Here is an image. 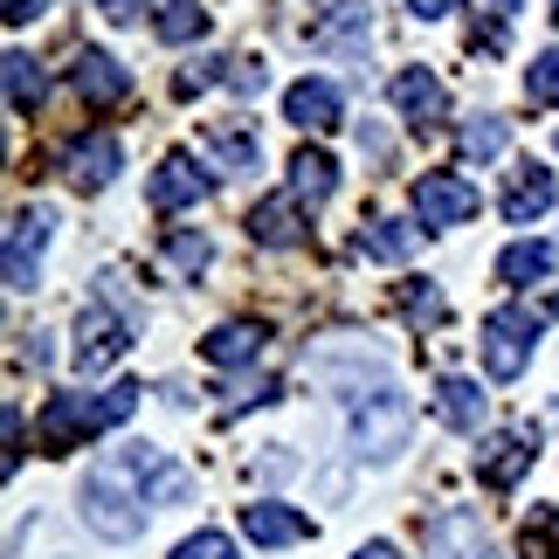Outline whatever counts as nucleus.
<instances>
[{"instance_id":"e433bc0d","label":"nucleus","mask_w":559,"mask_h":559,"mask_svg":"<svg viewBox=\"0 0 559 559\" xmlns=\"http://www.w3.org/2000/svg\"><path fill=\"white\" fill-rule=\"evenodd\" d=\"M41 8H49V0H8V28H28Z\"/></svg>"},{"instance_id":"a211bd4d","label":"nucleus","mask_w":559,"mask_h":559,"mask_svg":"<svg viewBox=\"0 0 559 559\" xmlns=\"http://www.w3.org/2000/svg\"><path fill=\"white\" fill-rule=\"evenodd\" d=\"M249 242L297 249V242H305V201H297V193H270V201H255L249 207Z\"/></svg>"},{"instance_id":"c85d7f7f","label":"nucleus","mask_w":559,"mask_h":559,"mask_svg":"<svg viewBox=\"0 0 559 559\" xmlns=\"http://www.w3.org/2000/svg\"><path fill=\"white\" fill-rule=\"evenodd\" d=\"M166 263H174L180 276H201L214 263V242H207L201 228H166Z\"/></svg>"},{"instance_id":"a878e982","label":"nucleus","mask_w":559,"mask_h":559,"mask_svg":"<svg viewBox=\"0 0 559 559\" xmlns=\"http://www.w3.org/2000/svg\"><path fill=\"white\" fill-rule=\"evenodd\" d=\"M207 159H222L228 174H255L263 145H255V132H249V124H214V132H207Z\"/></svg>"},{"instance_id":"c756f323","label":"nucleus","mask_w":559,"mask_h":559,"mask_svg":"<svg viewBox=\"0 0 559 559\" xmlns=\"http://www.w3.org/2000/svg\"><path fill=\"white\" fill-rule=\"evenodd\" d=\"M525 104H539V111H552V104H559V49L532 56V70H525Z\"/></svg>"},{"instance_id":"ea45409f","label":"nucleus","mask_w":559,"mask_h":559,"mask_svg":"<svg viewBox=\"0 0 559 559\" xmlns=\"http://www.w3.org/2000/svg\"><path fill=\"white\" fill-rule=\"evenodd\" d=\"M463 559H498V552H490V546H477V552H463Z\"/></svg>"},{"instance_id":"dca6fc26","label":"nucleus","mask_w":559,"mask_h":559,"mask_svg":"<svg viewBox=\"0 0 559 559\" xmlns=\"http://www.w3.org/2000/svg\"><path fill=\"white\" fill-rule=\"evenodd\" d=\"M338 111H346V97H338L332 76H297L284 91V118L297 124V132H332Z\"/></svg>"},{"instance_id":"4be33fe9","label":"nucleus","mask_w":559,"mask_h":559,"mask_svg":"<svg viewBox=\"0 0 559 559\" xmlns=\"http://www.w3.org/2000/svg\"><path fill=\"white\" fill-rule=\"evenodd\" d=\"M415 235H421V228L386 222V214H380V222H367V228L353 235V249L367 255V263H407V255H415Z\"/></svg>"},{"instance_id":"9d476101","label":"nucleus","mask_w":559,"mask_h":559,"mask_svg":"<svg viewBox=\"0 0 559 559\" xmlns=\"http://www.w3.org/2000/svg\"><path fill=\"white\" fill-rule=\"evenodd\" d=\"M386 97H394L401 124H415V132H436V124L449 118V91H442V76H436V70H421V62H407V70L386 83Z\"/></svg>"},{"instance_id":"6e6552de","label":"nucleus","mask_w":559,"mask_h":559,"mask_svg":"<svg viewBox=\"0 0 559 559\" xmlns=\"http://www.w3.org/2000/svg\"><path fill=\"white\" fill-rule=\"evenodd\" d=\"M367 41H373L367 0H338V8H325V14L311 21V49L332 56V62H359V56H367Z\"/></svg>"},{"instance_id":"4468645a","label":"nucleus","mask_w":559,"mask_h":559,"mask_svg":"<svg viewBox=\"0 0 559 559\" xmlns=\"http://www.w3.org/2000/svg\"><path fill=\"white\" fill-rule=\"evenodd\" d=\"M207 187H214V180H207V166L193 159V153H166L145 193H153L159 214H180V207H193V201H207Z\"/></svg>"},{"instance_id":"bb28decb","label":"nucleus","mask_w":559,"mask_h":559,"mask_svg":"<svg viewBox=\"0 0 559 559\" xmlns=\"http://www.w3.org/2000/svg\"><path fill=\"white\" fill-rule=\"evenodd\" d=\"M153 35L174 41V49H180V41H201V35H207V8H201V0H159Z\"/></svg>"},{"instance_id":"412c9836","label":"nucleus","mask_w":559,"mask_h":559,"mask_svg":"<svg viewBox=\"0 0 559 559\" xmlns=\"http://www.w3.org/2000/svg\"><path fill=\"white\" fill-rule=\"evenodd\" d=\"M263 325H249V318H235V325H222V332H207L201 338V353H207V367H249L255 353H263Z\"/></svg>"},{"instance_id":"c9c22d12","label":"nucleus","mask_w":559,"mask_h":559,"mask_svg":"<svg viewBox=\"0 0 559 559\" xmlns=\"http://www.w3.org/2000/svg\"><path fill=\"white\" fill-rule=\"evenodd\" d=\"M91 8H97L104 21H139L145 8H153V14H159V0H91Z\"/></svg>"},{"instance_id":"7c9ffc66","label":"nucleus","mask_w":559,"mask_h":559,"mask_svg":"<svg viewBox=\"0 0 559 559\" xmlns=\"http://www.w3.org/2000/svg\"><path fill=\"white\" fill-rule=\"evenodd\" d=\"M207 83H228V56H193L187 70L174 76V91H180V97H193V91H207Z\"/></svg>"},{"instance_id":"2f4dec72","label":"nucleus","mask_w":559,"mask_h":559,"mask_svg":"<svg viewBox=\"0 0 559 559\" xmlns=\"http://www.w3.org/2000/svg\"><path fill=\"white\" fill-rule=\"evenodd\" d=\"M401 311L421 318V325H442V318H449V305H442L436 284H407V290H401Z\"/></svg>"},{"instance_id":"20e7f679","label":"nucleus","mask_w":559,"mask_h":559,"mask_svg":"<svg viewBox=\"0 0 559 559\" xmlns=\"http://www.w3.org/2000/svg\"><path fill=\"white\" fill-rule=\"evenodd\" d=\"M539 332H546V311H532V305H498L484 318V373L490 380H519L532 367V353H539Z\"/></svg>"},{"instance_id":"1a4fd4ad","label":"nucleus","mask_w":559,"mask_h":559,"mask_svg":"<svg viewBox=\"0 0 559 559\" xmlns=\"http://www.w3.org/2000/svg\"><path fill=\"white\" fill-rule=\"evenodd\" d=\"M124 353H132V325H124L118 311H104V305H83V318H76V367L83 373H111Z\"/></svg>"},{"instance_id":"423d86ee","label":"nucleus","mask_w":559,"mask_h":559,"mask_svg":"<svg viewBox=\"0 0 559 559\" xmlns=\"http://www.w3.org/2000/svg\"><path fill=\"white\" fill-rule=\"evenodd\" d=\"M532 463H539V428H498V436L477 442V484H484V490L525 484Z\"/></svg>"},{"instance_id":"5701e85b","label":"nucleus","mask_w":559,"mask_h":559,"mask_svg":"<svg viewBox=\"0 0 559 559\" xmlns=\"http://www.w3.org/2000/svg\"><path fill=\"white\" fill-rule=\"evenodd\" d=\"M332 187H338V166H332V153H318V145H305V153L290 159V193H297V201H311V207H325V201H332Z\"/></svg>"},{"instance_id":"2eb2a0df","label":"nucleus","mask_w":559,"mask_h":559,"mask_svg":"<svg viewBox=\"0 0 559 559\" xmlns=\"http://www.w3.org/2000/svg\"><path fill=\"white\" fill-rule=\"evenodd\" d=\"M552 201H559V180L546 174L539 159H519V166H511V180H504V222L511 228H532Z\"/></svg>"},{"instance_id":"6ab92c4d","label":"nucleus","mask_w":559,"mask_h":559,"mask_svg":"<svg viewBox=\"0 0 559 559\" xmlns=\"http://www.w3.org/2000/svg\"><path fill=\"white\" fill-rule=\"evenodd\" d=\"M552 276V242H539V235H519L504 255H498V284L511 290H532V284H546Z\"/></svg>"},{"instance_id":"f704fd0d","label":"nucleus","mask_w":559,"mask_h":559,"mask_svg":"<svg viewBox=\"0 0 559 559\" xmlns=\"http://www.w3.org/2000/svg\"><path fill=\"white\" fill-rule=\"evenodd\" d=\"M263 83H270L263 62H228V91H235V97H255Z\"/></svg>"},{"instance_id":"0eeeda50","label":"nucleus","mask_w":559,"mask_h":559,"mask_svg":"<svg viewBox=\"0 0 559 559\" xmlns=\"http://www.w3.org/2000/svg\"><path fill=\"white\" fill-rule=\"evenodd\" d=\"M49 235H56V207H21L14 228H8V290H35L41 276V255H49Z\"/></svg>"},{"instance_id":"f3484780","label":"nucleus","mask_w":559,"mask_h":559,"mask_svg":"<svg viewBox=\"0 0 559 559\" xmlns=\"http://www.w3.org/2000/svg\"><path fill=\"white\" fill-rule=\"evenodd\" d=\"M70 83H76L83 104H97V111H104V104H124V97H132V70H124L118 56H104V49H83V56L70 62Z\"/></svg>"},{"instance_id":"f257e3e1","label":"nucleus","mask_w":559,"mask_h":559,"mask_svg":"<svg viewBox=\"0 0 559 559\" xmlns=\"http://www.w3.org/2000/svg\"><path fill=\"white\" fill-rule=\"evenodd\" d=\"M139 394H145V386H132V380L104 386V394H49V407H41V421H35L41 456H70V449H83L91 436H104V428L132 421Z\"/></svg>"},{"instance_id":"7ed1b4c3","label":"nucleus","mask_w":559,"mask_h":559,"mask_svg":"<svg viewBox=\"0 0 559 559\" xmlns=\"http://www.w3.org/2000/svg\"><path fill=\"white\" fill-rule=\"evenodd\" d=\"M407 436H415V401L394 380L353 386V456L359 463H394L407 449Z\"/></svg>"},{"instance_id":"473e14b6","label":"nucleus","mask_w":559,"mask_h":559,"mask_svg":"<svg viewBox=\"0 0 559 559\" xmlns=\"http://www.w3.org/2000/svg\"><path fill=\"white\" fill-rule=\"evenodd\" d=\"M174 559H235V539H228V532H214V525H201L193 539L174 546Z\"/></svg>"},{"instance_id":"72a5a7b5","label":"nucleus","mask_w":559,"mask_h":559,"mask_svg":"<svg viewBox=\"0 0 559 559\" xmlns=\"http://www.w3.org/2000/svg\"><path fill=\"white\" fill-rule=\"evenodd\" d=\"M525 559H559V511H539L525 525Z\"/></svg>"},{"instance_id":"39448f33","label":"nucleus","mask_w":559,"mask_h":559,"mask_svg":"<svg viewBox=\"0 0 559 559\" xmlns=\"http://www.w3.org/2000/svg\"><path fill=\"white\" fill-rule=\"evenodd\" d=\"M477 207H484V193L469 187L463 174H415V228H421V235L463 228Z\"/></svg>"},{"instance_id":"f03ea898","label":"nucleus","mask_w":559,"mask_h":559,"mask_svg":"<svg viewBox=\"0 0 559 559\" xmlns=\"http://www.w3.org/2000/svg\"><path fill=\"white\" fill-rule=\"evenodd\" d=\"M76 511H83V525L97 532V539H111V546H132L139 532H145V490L139 477L118 463H97L91 477L76 484Z\"/></svg>"},{"instance_id":"4c0bfd02","label":"nucleus","mask_w":559,"mask_h":559,"mask_svg":"<svg viewBox=\"0 0 559 559\" xmlns=\"http://www.w3.org/2000/svg\"><path fill=\"white\" fill-rule=\"evenodd\" d=\"M449 8H456V0H407V14H415V21H442Z\"/></svg>"},{"instance_id":"cd10ccee","label":"nucleus","mask_w":559,"mask_h":559,"mask_svg":"<svg viewBox=\"0 0 559 559\" xmlns=\"http://www.w3.org/2000/svg\"><path fill=\"white\" fill-rule=\"evenodd\" d=\"M456 145H463V159H498L504 145H511V124L484 111V118H469L463 132H456Z\"/></svg>"},{"instance_id":"f8f14e48","label":"nucleus","mask_w":559,"mask_h":559,"mask_svg":"<svg viewBox=\"0 0 559 559\" xmlns=\"http://www.w3.org/2000/svg\"><path fill=\"white\" fill-rule=\"evenodd\" d=\"M124 469L139 477L145 504H187L193 498V477L166 456V449H153V442H132V449H124Z\"/></svg>"},{"instance_id":"9b49d317","label":"nucleus","mask_w":559,"mask_h":559,"mask_svg":"<svg viewBox=\"0 0 559 559\" xmlns=\"http://www.w3.org/2000/svg\"><path fill=\"white\" fill-rule=\"evenodd\" d=\"M118 166H124V145L111 132H83L62 145V180L83 187V193H97V187H111L118 180Z\"/></svg>"},{"instance_id":"a19ab883","label":"nucleus","mask_w":559,"mask_h":559,"mask_svg":"<svg viewBox=\"0 0 559 559\" xmlns=\"http://www.w3.org/2000/svg\"><path fill=\"white\" fill-rule=\"evenodd\" d=\"M552 21H559V0H552Z\"/></svg>"},{"instance_id":"aec40b11","label":"nucleus","mask_w":559,"mask_h":559,"mask_svg":"<svg viewBox=\"0 0 559 559\" xmlns=\"http://www.w3.org/2000/svg\"><path fill=\"white\" fill-rule=\"evenodd\" d=\"M484 401H490V394H484L469 373H442V380H436V415H442L449 428H477V421H484Z\"/></svg>"},{"instance_id":"b1692460","label":"nucleus","mask_w":559,"mask_h":559,"mask_svg":"<svg viewBox=\"0 0 559 559\" xmlns=\"http://www.w3.org/2000/svg\"><path fill=\"white\" fill-rule=\"evenodd\" d=\"M511 21H519V0H477V8H469V49H477V56H504Z\"/></svg>"},{"instance_id":"ddd939ff","label":"nucleus","mask_w":559,"mask_h":559,"mask_svg":"<svg viewBox=\"0 0 559 559\" xmlns=\"http://www.w3.org/2000/svg\"><path fill=\"white\" fill-rule=\"evenodd\" d=\"M242 539L263 546V552H284V546L311 539V519L290 511V504H276V498H255V504H242Z\"/></svg>"},{"instance_id":"58836bf2","label":"nucleus","mask_w":559,"mask_h":559,"mask_svg":"<svg viewBox=\"0 0 559 559\" xmlns=\"http://www.w3.org/2000/svg\"><path fill=\"white\" fill-rule=\"evenodd\" d=\"M353 559H401V546H386V539H367V546H359Z\"/></svg>"},{"instance_id":"393cba45","label":"nucleus","mask_w":559,"mask_h":559,"mask_svg":"<svg viewBox=\"0 0 559 559\" xmlns=\"http://www.w3.org/2000/svg\"><path fill=\"white\" fill-rule=\"evenodd\" d=\"M41 97H49V76H41V62L21 56V49H8V111H14V118H35Z\"/></svg>"}]
</instances>
